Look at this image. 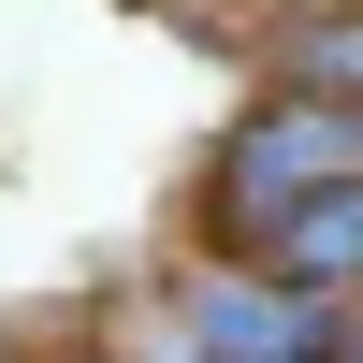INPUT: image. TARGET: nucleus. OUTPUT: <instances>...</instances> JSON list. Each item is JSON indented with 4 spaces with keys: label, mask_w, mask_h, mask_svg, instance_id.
Listing matches in <instances>:
<instances>
[{
    "label": "nucleus",
    "mask_w": 363,
    "mask_h": 363,
    "mask_svg": "<svg viewBox=\"0 0 363 363\" xmlns=\"http://www.w3.org/2000/svg\"><path fill=\"white\" fill-rule=\"evenodd\" d=\"M247 262H277L291 291H320V306H363V174H335V189L277 203V218L247 233Z\"/></svg>",
    "instance_id": "2"
},
{
    "label": "nucleus",
    "mask_w": 363,
    "mask_h": 363,
    "mask_svg": "<svg viewBox=\"0 0 363 363\" xmlns=\"http://www.w3.org/2000/svg\"><path fill=\"white\" fill-rule=\"evenodd\" d=\"M335 174H363V87H291V102H262L247 131L218 145V233L247 247L277 203H306V189H335Z\"/></svg>",
    "instance_id": "1"
},
{
    "label": "nucleus",
    "mask_w": 363,
    "mask_h": 363,
    "mask_svg": "<svg viewBox=\"0 0 363 363\" xmlns=\"http://www.w3.org/2000/svg\"><path fill=\"white\" fill-rule=\"evenodd\" d=\"M335 363H363V335H349V349H335Z\"/></svg>",
    "instance_id": "3"
}]
</instances>
